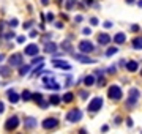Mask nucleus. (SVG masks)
<instances>
[{"label": "nucleus", "instance_id": "6", "mask_svg": "<svg viewBox=\"0 0 142 134\" xmlns=\"http://www.w3.org/2000/svg\"><path fill=\"white\" fill-rule=\"evenodd\" d=\"M78 48H79L81 52H84V54H88V52H92V51L95 49V46H93L92 41H88V39H84V41H81V43H79Z\"/></svg>", "mask_w": 142, "mask_h": 134}, {"label": "nucleus", "instance_id": "32", "mask_svg": "<svg viewBox=\"0 0 142 134\" xmlns=\"http://www.w3.org/2000/svg\"><path fill=\"white\" fill-rule=\"evenodd\" d=\"M82 33H84V35H90V33H92V28L87 27V28H84V30H82Z\"/></svg>", "mask_w": 142, "mask_h": 134}, {"label": "nucleus", "instance_id": "45", "mask_svg": "<svg viewBox=\"0 0 142 134\" xmlns=\"http://www.w3.org/2000/svg\"><path fill=\"white\" fill-rule=\"evenodd\" d=\"M92 2H93V0H85V3H87V5H92Z\"/></svg>", "mask_w": 142, "mask_h": 134}, {"label": "nucleus", "instance_id": "27", "mask_svg": "<svg viewBox=\"0 0 142 134\" xmlns=\"http://www.w3.org/2000/svg\"><path fill=\"white\" fill-rule=\"evenodd\" d=\"M62 49H63V51H71V44H69L68 41H63V43H62Z\"/></svg>", "mask_w": 142, "mask_h": 134}, {"label": "nucleus", "instance_id": "43", "mask_svg": "<svg viewBox=\"0 0 142 134\" xmlns=\"http://www.w3.org/2000/svg\"><path fill=\"white\" fill-rule=\"evenodd\" d=\"M104 27H106V28H109V27H112V24H111V22H106Z\"/></svg>", "mask_w": 142, "mask_h": 134}, {"label": "nucleus", "instance_id": "34", "mask_svg": "<svg viewBox=\"0 0 142 134\" xmlns=\"http://www.w3.org/2000/svg\"><path fill=\"white\" fill-rule=\"evenodd\" d=\"M3 112H5V104L0 101V114H3Z\"/></svg>", "mask_w": 142, "mask_h": 134}, {"label": "nucleus", "instance_id": "24", "mask_svg": "<svg viewBox=\"0 0 142 134\" xmlns=\"http://www.w3.org/2000/svg\"><path fill=\"white\" fill-rule=\"evenodd\" d=\"M117 48H115V46H114V48H109L108 51H106V55H108V57H112V55H114V54H117Z\"/></svg>", "mask_w": 142, "mask_h": 134}, {"label": "nucleus", "instance_id": "18", "mask_svg": "<svg viewBox=\"0 0 142 134\" xmlns=\"http://www.w3.org/2000/svg\"><path fill=\"white\" fill-rule=\"evenodd\" d=\"M60 96L58 95H52V96H49V104H52V106H58L60 104Z\"/></svg>", "mask_w": 142, "mask_h": 134}, {"label": "nucleus", "instance_id": "13", "mask_svg": "<svg viewBox=\"0 0 142 134\" xmlns=\"http://www.w3.org/2000/svg\"><path fill=\"white\" fill-rule=\"evenodd\" d=\"M8 100H10V103H13V104H16L17 101L21 100V96L17 95V93H16L14 90H8Z\"/></svg>", "mask_w": 142, "mask_h": 134}, {"label": "nucleus", "instance_id": "12", "mask_svg": "<svg viewBox=\"0 0 142 134\" xmlns=\"http://www.w3.org/2000/svg\"><path fill=\"white\" fill-rule=\"evenodd\" d=\"M125 65H126L125 68L128 69V71H131V73L137 71V68H139V63H137V62H134V60H129V62H126Z\"/></svg>", "mask_w": 142, "mask_h": 134}, {"label": "nucleus", "instance_id": "14", "mask_svg": "<svg viewBox=\"0 0 142 134\" xmlns=\"http://www.w3.org/2000/svg\"><path fill=\"white\" fill-rule=\"evenodd\" d=\"M54 66L60 68V69H71V65L68 62H63V60H54Z\"/></svg>", "mask_w": 142, "mask_h": 134}, {"label": "nucleus", "instance_id": "7", "mask_svg": "<svg viewBox=\"0 0 142 134\" xmlns=\"http://www.w3.org/2000/svg\"><path fill=\"white\" fill-rule=\"evenodd\" d=\"M57 126H58V120L55 117H49V118L43 120V128L44 129H54Z\"/></svg>", "mask_w": 142, "mask_h": 134}, {"label": "nucleus", "instance_id": "10", "mask_svg": "<svg viewBox=\"0 0 142 134\" xmlns=\"http://www.w3.org/2000/svg\"><path fill=\"white\" fill-rule=\"evenodd\" d=\"M24 126H25V129H33V128L37 126V118L25 117V120H24Z\"/></svg>", "mask_w": 142, "mask_h": 134}, {"label": "nucleus", "instance_id": "21", "mask_svg": "<svg viewBox=\"0 0 142 134\" xmlns=\"http://www.w3.org/2000/svg\"><path fill=\"white\" fill-rule=\"evenodd\" d=\"M21 98H22L24 101H30V100H32V92H30V90H24Z\"/></svg>", "mask_w": 142, "mask_h": 134}, {"label": "nucleus", "instance_id": "30", "mask_svg": "<svg viewBox=\"0 0 142 134\" xmlns=\"http://www.w3.org/2000/svg\"><path fill=\"white\" fill-rule=\"evenodd\" d=\"M46 16H47V17H46L47 22H52V21H54V14H52V13H47Z\"/></svg>", "mask_w": 142, "mask_h": 134}, {"label": "nucleus", "instance_id": "2", "mask_svg": "<svg viewBox=\"0 0 142 134\" xmlns=\"http://www.w3.org/2000/svg\"><path fill=\"white\" fill-rule=\"evenodd\" d=\"M101 107H103V98L101 96H96V98H93V100L88 103L87 110H88V112H98Z\"/></svg>", "mask_w": 142, "mask_h": 134}, {"label": "nucleus", "instance_id": "17", "mask_svg": "<svg viewBox=\"0 0 142 134\" xmlns=\"http://www.w3.org/2000/svg\"><path fill=\"white\" fill-rule=\"evenodd\" d=\"M55 49H57V46L54 43H46V48H44L46 54H55Z\"/></svg>", "mask_w": 142, "mask_h": 134}, {"label": "nucleus", "instance_id": "8", "mask_svg": "<svg viewBox=\"0 0 142 134\" xmlns=\"http://www.w3.org/2000/svg\"><path fill=\"white\" fill-rule=\"evenodd\" d=\"M139 100V90L137 88H131L129 90V98H128V106L129 107H133L136 103H137Z\"/></svg>", "mask_w": 142, "mask_h": 134}, {"label": "nucleus", "instance_id": "46", "mask_svg": "<svg viewBox=\"0 0 142 134\" xmlns=\"http://www.w3.org/2000/svg\"><path fill=\"white\" fill-rule=\"evenodd\" d=\"M79 134H87V132H85V129H81V131H79Z\"/></svg>", "mask_w": 142, "mask_h": 134}, {"label": "nucleus", "instance_id": "44", "mask_svg": "<svg viewBox=\"0 0 142 134\" xmlns=\"http://www.w3.org/2000/svg\"><path fill=\"white\" fill-rule=\"evenodd\" d=\"M41 3H43V5H49V0H41Z\"/></svg>", "mask_w": 142, "mask_h": 134}, {"label": "nucleus", "instance_id": "20", "mask_svg": "<svg viewBox=\"0 0 142 134\" xmlns=\"http://www.w3.org/2000/svg\"><path fill=\"white\" fill-rule=\"evenodd\" d=\"M60 100H63V103H71V101L74 100V95L71 92H68V93H65L63 98H60Z\"/></svg>", "mask_w": 142, "mask_h": 134}, {"label": "nucleus", "instance_id": "35", "mask_svg": "<svg viewBox=\"0 0 142 134\" xmlns=\"http://www.w3.org/2000/svg\"><path fill=\"white\" fill-rule=\"evenodd\" d=\"M131 30H133V32H139V30H140V27H139V25H133V27H131Z\"/></svg>", "mask_w": 142, "mask_h": 134}, {"label": "nucleus", "instance_id": "33", "mask_svg": "<svg viewBox=\"0 0 142 134\" xmlns=\"http://www.w3.org/2000/svg\"><path fill=\"white\" fill-rule=\"evenodd\" d=\"M32 24H33V22H30V21H28V22H24V28H28V27H32Z\"/></svg>", "mask_w": 142, "mask_h": 134}, {"label": "nucleus", "instance_id": "29", "mask_svg": "<svg viewBox=\"0 0 142 134\" xmlns=\"http://www.w3.org/2000/svg\"><path fill=\"white\" fill-rule=\"evenodd\" d=\"M17 24H19V22H17V19H11V21H10V27H17Z\"/></svg>", "mask_w": 142, "mask_h": 134}, {"label": "nucleus", "instance_id": "31", "mask_svg": "<svg viewBox=\"0 0 142 134\" xmlns=\"http://www.w3.org/2000/svg\"><path fill=\"white\" fill-rule=\"evenodd\" d=\"M90 24L92 25H98V19L96 17H90Z\"/></svg>", "mask_w": 142, "mask_h": 134}, {"label": "nucleus", "instance_id": "3", "mask_svg": "<svg viewBox=\"0 0 142 134\" xmlns=\"http://www.w3.org/2000/svg\"><path fill=\"white\" fill-rule=\"evenodd\" d=\"M17 126H19V117H17V115H13V117H10L7 120V123H5V129H7V131H14Z\"/></svg>", "mask_w": 142, "mask_h": 134}, {"label": "nucleus", "instance_id": "26", "mask_svg": "<svg viewBox=\"0 0 142 134\" xmlns=\"http://www.w3.org/2000/svg\"><path fill=\"white\" fill-rule=\"evenodd\" d=\"M0 74H2V76H8L10 74V66H0Z\"/></svg>", "mask_w": 142, "mask_h": 134}, {"label": "nucleus", "instance_id": "1", "mask_svg": "<svg viewBox=\"0 0 142 134\" xmlns=\"http://www.w3.org/2000/svg\"><path fill=\"white\" fill-rule=\"evenodd\" d=\"M108 96L111 98L112 101H120L122 96H123V92L118 85H111L109 87V92H108Z\"/></svg>", "mask_w": 142, "mask_h": 134}, {"label": "nucleus", "instance_id": "39", "mask_svg": "<svg viewBox=\"0 0 142 134\" xmlns=\"http://www.w3.org/2000/svg\"><path fill=\"white\" fill-rule=\"evenodd\" d=\"M5 38H14V33L10 32V33H7V36H5Z\"/></svg>", "mask_w": 142, "mask_h": 134}, {"label": "nucleus", "instance_id": "4", "mask_svg": "<svg viewBox=\"0 0 142 134\" xmlns=\"http://www.w3.org/2000/svg\"><path fill=\"white\" fill-rule=\"evenodd\" d=\"M81 118H82V112L79 109H73L66 114V120L71 121V123H76V121H79Z\"/></svg>", "mask_w": 142, "mask_h": 134}, {"label": "nucleus", "instance_id": "38", "mask_svg": "<svg viewBox=\"0 0 142 134\" xmlns=\"http://www.w3.org/2000/svg\"><path fill=\"white\" fill-rule=\"evenodd\" d=\"M82 19H84V17H82V16H78V17H76V19H74V22H78V24H79V22H82Z\"/></svg>", "mask_w": 142, "mask_h": 134}, {"label": "nucleus", "instance_id": "9", "mask_svg": "<svg viewBox=\"0 0 142 134\" xmlns=\"http://www.w3.org/2000/svg\"><path fill=\"white\" fill-rule=\"evenodd\" d=\"M8 63H10V66H22V54H13L8 59Z\"/></svg>", "mask_w": 142, "mask_h": 134}, {"label": "nucleus", "instance_id": "19", "mask_svg": "<svg viewBox=\"0 0 142 134\" xmlns=\"http://www.w3.org/2000/svg\"><path fill=\"white\" fill-rule=\"evenodd\" d=\"M84 84H85L87 87H92V85L95 84V76H93V74H88V76H85Z\"/></svg>", "mask_w": 142, "mask_h": 134}, {"label": "nucleus", "instance_id": "5", "mask_svg": "<svg viewBox=\"0 0 142 134\" xmlns=\"http://www.w3.org/2000/svg\"><path fill=\"white\" fill-rule=\"evenodd\" d=\"M24 54H25V55H30V57L38 55V54H40V48H38V44H35V43L27 44V46H25V49H24Z\"/></svg>", "mask_w": 142, "mask_h": 134}, {"label": "nucleus", "instance_id": "37", "mask_svg": "<svg viewBox=\"0 0 142 134\" xmlns=\"http://www.w3.org/2000/svg\"><path fill=\"white\" fill-rule=\"evenodd\" d=\"M25 41V36H17V43H24Z\"/></svg>", "mask_w": 142, "mask_h": 134}, {"label": "nucleus", "instance_id": "42", "mask_svg": "<svg viewBox=\"0 0 142 134\" xmlns=\"http://www.w3.org/2000/svg\"><path fill=\"white\" fill-rule=\"evenodd\" d=\"M30 36H32V38H35V36H37V30H33V32H30Z\"/></svg>", "mask_w": 142, "mask_h": 134}, {"label": "nucleus", "instance_id": "11", "mask_svg": "<svg viewBox=\"0 0 142 134\" xmlns=\"http://www.w3.org/2000/svg\"><path fill=\"white\" fill-rule=\"evenodd\" d=\"M98 43L101 44V46H108L111 43V36L108 33H99L98 35Z\"/></svg>", "mask_w": 142, "mask_h": 134}, {"label": "nucleus", "instance_id": "47", "mask_svg": "<svg viewBox=\"0 0 142 134\" xmlns=\"http://www.w3.org/2000/svg\"><path fill=\"white\" fill-rule=\"evenodd\" d=\"M3 59H5V55H3V54H0V62H2Z\"/></svg>", "mask_w": 142, "mask_h": 134}, {"label": "nucleus", "instance_id": "16", "mask_svg": "<svg viewBox=\"0 0 142 134\" xmlns=\"http://www.w3.org/2000/svg\"><path fill=\"white\" fill-rule=\"evenodd\" d=\"M74 59H76V60H79V62H84V63H95L93 59H88V57L81 55V54H74Z\"/></svg>", "mask_w": 142, "mask_h": 134}, {"label": "nucleus", "instance_id": "40", "mask_svg": "<svg viewBox=\"0 0 142 134\" xmlns=\"http://www.w3.org/2000/svg\"><path fill=\"white\" fill-rule=\"evenodd\" d=\"M87 96H88V93H87V92H82V93H81V98H84V100H85Z\"/></svg>", "mask_w": 142, "mask_h": 134}, {"label": "nucleus", "instance_id": "25", "mask_svg": "<svg viewBox=\"0 0 142 134\" xmlns=\"http://www.w3.org/2000/svg\"><path fill=\"white\" fill-rule=\"evenodd\" d=\"M133 48H134V49H140V36L133 39Z\"/></svg>", "mask_w": 142, "mask_h": 134}, {"label": "nucleus", "instance_id": "41", "mask_svg": "<svg viewBox=\"0 0 142 134\" xmlns=\"http://www.w3.org/2000/svg\"><path fill=\"white\" fill-rule=\"evenodd\" d=\"M126 123H128V126H133V120H131V118H128V120H126Z\"/></svg>", "mask_w": 142, "mask_h": 134}, {"label": "nucleus", "instance_id": "48", "mask_svg": "<svg viewBox=\"0 0 142 134\" xmlns=\"http://www.w3.org/2000/svg\"><path fill=\"white\" fill-rule=\"evenodd\" d=\"M58 2H62V0H58Z\"/></svg>", "mask_w": 142, "mask_h": 134}, {"label": "nucleus", "instance_id": "15", "mask_svg": "<svg viewBox=\"0 0 142 134\" xmlns=\"http://www.w3.org/2000/svg\"><path fill=\"white\" fill-rule=\"evenodd\" d=\"M125 41H126V35L123 33V32H118L114 36V43H117V44H123Z\"/></svg>", "mask_w": 142, "mask_h": 134}, {"label": "nucleus", "instance_id": "23", "mask_svg": "<svg viewBox=\"0 0 142 134\" xmlns=\"http://www.w3.org/2000/svg\"><path fill=\"white\" fill-rule=\"evenodd\" d=\"M28 71H30V65H25V66H21V69H19V74L21 76H25Z\"/></svg>", "mask_w": 142, "mask_h": 134}, {"label": "nucleus", "instance_id": "28", "mask_svg": "<svg viewBox=\"0 0 142 134\" xmlns=\"http://www.w3.org/2000/svg\"><path fill=\"white\" fill-rule=\"evenodd\" d=\"M73 7H74V0H66V8L71 10Z\"/></svg>", "mask_w": 142, "mask_h": 134}, {"label": "nucleus", "instance_id": "22", "mask_svg": "<svg viewBox=\"0 0 142 134\" xmlns=\"http://www.w3.org/2000/svg\"><path fill=\"white\" fill-rule=\"evenodd\" d=\"M32 100H35L38 104H41V103H43V95H41V93H33V95H32Z\"/></svg>", "mask_w": 142, "mask_h": 134}, {"label": "nucleus", "instance_id": "36", "mask_svg": "<svg viewBox=\"0 0 142 134\" xmlns=\"http://www.w3.org/2000/svg\"><path fill=\"white\" fill-rule=\"evenodd\" d=\"M108 131H109V126H108V125H104V126L101 128V132H108Z\"/></svg>", "mask_w": 142, "mask_h": 134}]
</instances>
